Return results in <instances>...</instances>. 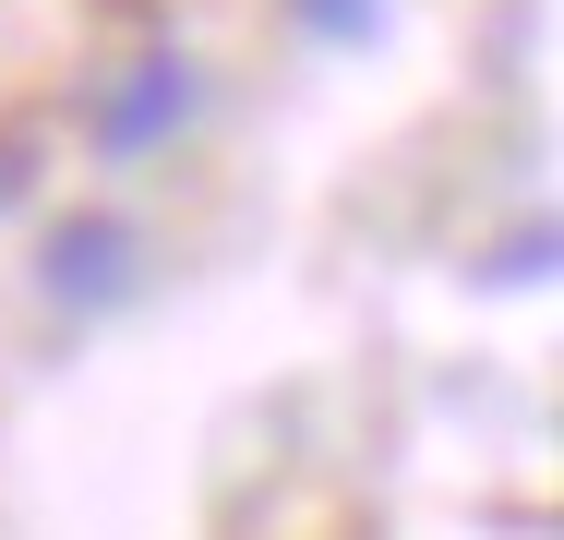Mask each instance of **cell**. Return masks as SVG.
<instances>
[{
    "mask_svg": "<svg viewBox=\"0 0 564 540\" xmlns=\"http://www.w3.org/2000/svg\"><path fill=\"white\" fill-rule=\"evenodd\" d=\"M132 216H61L48 228V252H36V289L61 301V313H109L120 289H132Z\"/></svg>",
    "mask_w": 564,
    "mask_h": 540,
    "instance_id": "7a4b0ae2",
    "label": "cell"
},
{
    "mask_svg": "<svg viewBox=\"0 0 564 540\" xmlns=\"http://www.w3.org/2000/svg\"><path fill=\"white\" fill-rule=\"evenodd\" d=\"M541 277H553V228H541V216H529L505 252H480V289H541Z\"/></svg>",
    "mask_w": 564,
    "mask_h": 540,
    "instance_id": "3957f363",
    "label": "cell"
},
{
    "mask_svg": "<svg viewBox=\"0 0 564 540\" xmlns=\"http://www.w3.org/2000/svg\"><path fill=\"white\" fill-rule=\"evenodd\" d=\"M289 12H301L325 48H372V36H384V0H289Z\"/></svg>",
    "mask_w": 564,
    "mask_h": 540,
    "instance_id": "277c9868",
    "label": "cell"
},
{
    "mask_svg": "<svg viewBox=\"0 0 564 540\" xmlns=\"http://www.w3.org/2000/svg\"><path fill=\"white\" fill-rule=\"evenodd\" d=\"M0 181H24V144H12V156H0Z\"/></svg>",
    "mask_w": 564,
    "mask_h": 540,
    "instance_id": "5b68a950",
    "label": "cell"
},
{
    "mask_svg": "<svg viewBox=\"0 0 564 540\" xmlns=\"http://www.w3.org/2000/svg\"><path fill=\"white\" fill-rule=\"evenodd\" d=\"M193 108H205V73H193V48H144V61H120V85L97 97L85 144L132 169V156H156V144H169V132H181Z\"/></svg>",
    "mask_w": 564,
    "mask_h": 540,
    "instance_id": "6da1fadb",
    "label": "cell"
}]
</instances>
